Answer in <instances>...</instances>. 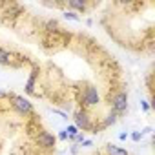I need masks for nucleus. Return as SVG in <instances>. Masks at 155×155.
I'll list each match as a JSON object with an SVG mask.
<instances>
[{
	"mask_svg": "<svg viewBox=\"0 0 155 155\" xmlns=\"http://www.w3.org/2000/svg\"><path fill=\"white\" fill-rule=\"evenodd\" d=\"M84 102H86L88 106H95V104H99V93H97V88L90 86V88L84 91Z\"/></svg>",
	"mask_w": 155,
	"mask_h": 155,
	"instance_id": "4",
	"label": "nucleus"
},
{
	"mask_svg": "<svg viewBox=\"0 0 155 155\" xmlns=\"http://www.w3.org/2000/svg\"><path fill=\"white\" fill-rule=\"evenodd\" d=\"M75 126L79 128V130H90L91 128L90 115L86 111H77V115H75Z\"/></svg>",
	"mask_w": 155,
	"mask_h": 155,
	"instance_id": "2",
	"label": "nucleus"
},
{
	"mask_svg": "<svg viewBox=\"0 0 155 155\" xmlns=\"http://www.w3.org/2000/svg\"><path fill=\"white\" fill-rule=\"evenodd\" d=\"M106 151H108L110 155H130L126 150H122V148H119V146H113V144H108V146H106Z\"/></svg>",
	"mask_w": 155,
	"mask_h": 155,
	"instance_id": "6",
	"label": "nucleus"
},
{
	"mask_svg": "<svg viewBox=\"0 0 155 155\" xmlns=\"http://www.w3.org/2000/svg\"><path fill=\"white\" fill-rule=\"evenodd\" d=\"M126 137H128V133H120V135H119V139H120V140H124Z\"/></svg>",
	"mask_w": 155,
	"mask_h": 155,
	"instance_id": "16",
	"label": "nucleus"
},
{
	"mask_svg": "<svg viewBox=\"0 0 155 155\" xmlns=\"http://www.w3.org/2000/svg\"><path fill=\"white\" fill-rule=\"evenodd\" d=\"M35 77H37V71L31 73L29 81H28V86H26V91H28V93H33V90H35Z\"/></svg>",
	"mask_w": 155,
	"mask_h": 155,
	"instance_id": "7",
	"label": "nucleus"
},
{
	"mask_svg": "<svg viewBox=\"0 0 155 155\" xmlns=\"http://www.w3.org/2000/svg\"><path fill=\"white\" fill-rule=\"evenodd\" d=\"M66 133H68V137H75L77 133H79V128H77V126H68Z\"/></svg>",
	"mask_w": 155,
	"mask_h": 155,
	"instance_id": "10",
	"label": "nucleus"
},
{
	"mask_svg": "<svg viewBox=\"0 0 155 155\" xmlns=\"http://www.w3.org/2000/svg\"><path fill=\"white\" fill-rule=\"evenodd\" d=\"M37 142H38L42 148H53V146H55V137H53L51 133H48V131H42V133H38Z\"/></svg>",
	"mask_w": 155,
	"mask_h": 155,
	"instance_id": "5",
	"label": "nucleus"
},
{
	"mask_svg": "<svg viewBox=\"0 0 155 155\" xmlns=\"http://www.w3.org/2000/svg\"><path fill=\"white\" fill-rule=\"evenodd\" d=\"M73 9H79V11H84L86 9V4L84 2H77V0H69V2H68Z\"/></svg>",
	"mask_w": 155,
	"mask_h": 155,
	"instance_id": "8",
	"label": "nucleus"
},
{
	"mask_svg": "<svg viewBox=\"0 0 155 155\" xmlns=\"http://www.w3.org/2000/svg\"><path fill=\"white\" fill-rule=\"evenodd\" d=\"M58 139H62V140H66V139H68V133H66V130H64V131H60Z\"/></svg>",
	"mask_w": 155,
	"mask_h": 155,
	"instance_id": "14",
	"label": "nucleus"
},
{
	"mask_svg": "<svg viewBox=\"0 0 155 155\" xmlns=\"http://www.w3.org/2000/svg\"><path fill=\"white\" fill-rule=\"evenodd\" d=\"M0 97H2V91H0Z\"/></svg>",
	"mask_w": 155,
	"mask_h": 155,
	"instance_id": "17",
	"label": "nucleus"
},
{
	"mask_svg": "<svg viewBox=\"0 0 155 155\" xmlns=\"http://www.w3.org/2000/svg\"><path fill=\"white\" fill-rule=\"evenodd\" d=\"M142 108H144V111H148V110H150V106H148V102H142Z\"/></svg>",
	"mask_w": 155,
	"mask_h": 155,
	"instance_id": "15",
	"label": "nucleus"
},
{
	"mask_svg": "<svg viewBox=\"0 0 155 155\" xmlns=\"http://www.w3.org/2000/svg\"><path fill=\"white\" fill-rule=\"evenodd\" d=\"M142 135H144L142 131H140V133H139V131H135V133L131 135V139H133V140H140V139H142Z\"/></svg>",
	"mask_w": 155,
	"mask_h": 155,
	"instance_id": "13",
	"label": "nucleus"
},
{
	"mask_svg": "<svg viewBox=\"0 0 155 155\" xmlns=\"http://www.w3.org/2000/svg\"><path fill=\"white\" fill-rule=\"evenodd\" d=\"M115 120H117V113L113 111L111 115H108V119H106V122H104V126H110V124H113Z\"/></svg>",
	"mask_w": 155,
	"mask_h": 155,
	"instance_id": "12",
	"label": "nucleus"
},
{
	"mask_svg": "<svg viewBox=\"0 0 155 155\" xmlns=\"http://www.w3.org/2000/svg\"><path fill=\"white\" fill-rule=\"evenodd\" d=\"M8 62H9V53L0 48V64H8Z\"/></svg>",
	"mask_w": 155,
	"mask_h": 155,
	"instance_id": "9",
	"label": "nucleus"
},
{
	"mask_svg": "<svg viewBox=\"0 0 155 155\" xmlns=\"http://www.w3.org/2000/svg\"><path fill=\"white\" fill-rule=\"evenodd\" d=\"M111 106H113V111H115V113L126 111V108H128V93H124V91L117 93V95L113 97V102H111Z\"/></svg>",
	"mask_w": 155,
	"mask_h": 155,
	"instance_id": "1",
	"label": "nucleus"
},
{
	"mask_svg": "<svg viewBox=\"0 0 155 155\" xmlns=\"http://www.w3.org/2000/svg\"><path fill=\"white\" fill-rule=\"evenodd\" d=\"M13 106H15V110L20 111V113H29V111L33 110L31 102H29L28 99H24V97H13Z\"/></svg>",
	"mask_w": 155,
	"mask_h": 155,
	"instance_id": "3",
	"label": "nucleus"
},
{
	"mask_svg": "<svg viewBox=\"0 0 155 155\" xmlns=\"http://www.w3.org/2000/svg\"><path fill=\"white\" fill-rule=\"evenodd\" d=\"M64 17H66V18H69V20H75V22H79V20H81L79 17H77V13H73V11H66V13H64Z\"/></svg>",
	"mask_w": 155,
	"mask_h": 155,
	"instance_id": "11",
	"label": "nucleus"
}]
</instances>
